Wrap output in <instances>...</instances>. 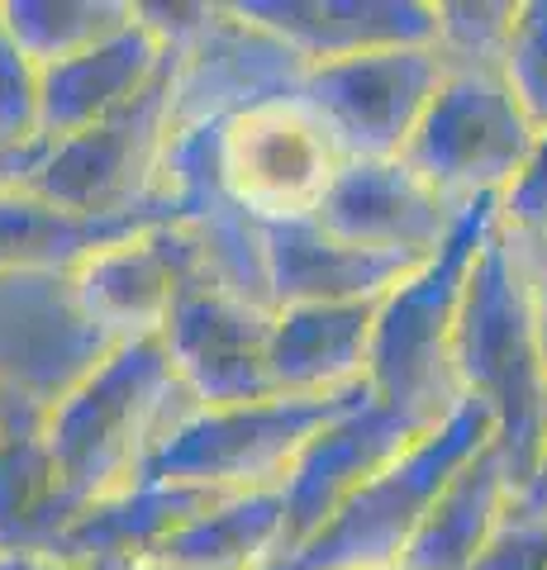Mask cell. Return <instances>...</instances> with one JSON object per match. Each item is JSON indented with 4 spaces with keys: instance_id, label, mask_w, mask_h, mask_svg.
Here are the masks:
<instances>
[{
    "instance_id": "10",
    "label": "cell",
    "mask_w": 547,
    "mask_h": 570,
    "mask_svg": "<svg viewBox=\"0 0 547 570\" xmlns=\"http://www.w3.org/2000/svg\"><path fill=\"white\" fill-rule=\"evenodd\" d=\"M443 77H448V67L433 52V43L385 48V52H362V58L310 67L300 96L324 119L343 163L404 157Z\"/></svg>"
},
{
    "instance_id": "5",
    "label": "cell",
    "mask_w": 547,
    "mask_h": 570,
    "mask_svg": "<svg viewBox=\"0 0 547 570\" xmlns=\"http://www.w3.org/2000/svg\"><path fill=\"white\" fill-rule=\"evenodd\" d=\"M333 395V400H253V404H219V409H191L182 428L163 442L144 480L163 485H191V490H215V494H248V490H281V480L305 452V442L333 423L343 409L358 400Z\"/></svg>"
},
{
    "instance_id": "14",
    "label": "cell",
    "mask_w": 547,
    "mask_h": 570,
    "mask_svg": "<svg viewBox=\"0 0 547 570\" xmlns=\"http://www.w3.org/2000/svg\"><path fill=\"white\" fill-rule=\"evenodd\" d=\"M423 433H433V428L385 409L372 390H362L339 419L324 423L305 442V452L295 456L286 480H281V499H286V557L300 542H310L362 485H372L385 466H395Z\"/></svg>"
},
{
    "instance_id": "12",
    "label": "cell",
    "mask_w": 547,
    "mask_h": 570,
    "mask_svg": "<svg viewBox=\"0 0 547 570\" xmlns=\"http://www.w3.org/2000/svg\"><path fill=\"white\" fill-rule=\"evenodd\" d=\"M476 205L448 200L404 157H362L343 163L329 195L314 209L320 228L367 253H395L429 262L452 243Z\"/></svg>"
},
{
    "instance_id": "35",
    "label": "cell",
    "mask_w": 547,
    "mask_h": 570,
    "mask_svg": "<svg viewBox=\"0 0 547 570\" xmlns=\"http://www.w3.org/2000/svg\"><path fill=\"white\" fill-rule=\"evenodd\" d=\"M100 570H110V566H100Z\"/></svg>"
},
{
    "instance_id": "31",
    "label": "cell",
    "mask_w": 547,
    "mask_h": 570,
    "mask_svg": "<svg viewBox=\"0 0 547 570\" xmlns=\"http://www.w3.org/2000/svg\"><path fill=\"white\" fill-rule=\"evenodd\" d=\"M509 519H524V523H547V442H543V456L538 466L528 471V480L515 490V504H509Z\"/></svg>"
},
{
    "instance_id": "3",
    "label": "cell",
    "mask_w": 547,
    "mask_h": 570,
    "mask_svg": "<svg viewBox=\"0 0 547 570\" xmlns=\"http://www.w3.org/2000/svg\"><path fill=\"white\" fill-rule=\"evenodd\" d=\"M496 205L500 200L476 205L443 253L404 276L377 309L367 390L385 409H395V414L423 428H438L467 404L452 371V337H457V314H462L471 262L481 253L490 224H496Z\"/></svg>"
},
{
    "instance_id": "25",
    "label": "cell",
    "mask_w": 547,
    "mask_h": 570,
    "mask_svg": "<svg viewBox=\"0 0 547 570\" xmlns=\"http://www.w3.org/2000/svg\"><path fill=\"white\" fill-rule=\"evenodd\" d=\"M524 0H443L433 52L448 71H505Z\"/></svg>"
},
{
    "instance_id": "30",
    "label": "cell",
    "mask_w": 547,
    "mask_h": 570,
    "mask_svg": "<svg viewBox=\"0 0 547 570\" xmlns=\"http://www.w3.org/2000/svg\"><path fill=\"white\" fill-rule=\"evenodd\" d=\"M52 142H0V190L33 186Z\"/></svg>"
},
{
    "instance_id": "13",
    "label": "cell",
    "mask_w": 547,
    "mask_h": 570,
    "mask_svg": "<svg viewBox=\"0 0 547 570\" xmlns=\"http://www.w3.org/2000/svg\"><path fill=\"white\" fill-rule=\"evenodd\" d=\"M310 67L253 24L238 6H219L201 43L172 67V124L176 129H219L234 115L305 91Z\"/></svg>"
},
{
    "instance_id": "29",
    "label": "cell",
    "mask_w": 547,
    "mask_h": 570,
    "mask_svg": "<svg viewBox=\"0 0 547 570\" xmlns=\"http://www.w3.org/2000/svg\"><path fill=\"white\" fill-rule=\"evenodd\" d=\"M476 570H547V523L509 519L490 557Z\"/></svg>"
},
{
    "instance_id": "20",
    "label": "cell",
    "mask_w": 547,
    "mask_h": 570,
    "mask_svg": "<svg viewBox=\"0 0 547 570\" xmlns=\"http://www.w3.org/2000/svg\"><path fill=\"white\" fill-rule=\"evenodd\" d=\"M509 504H515V480H509L505 456L490 438L438 490L419 532L404 547L400 570H476L505 532Z\"/></svg>"
},
{
    "instance_id": "7",
    "label": "cell",
    "mask_w": 547,
    "mask_h": 570,
    "mask_svg": "<svg viewBox=\"0 0 547 570\" xmlns=\"http://www.w3.org/2000/svg\"><path fill=\"white\" fill-rule=\"evenodd\" d=\"M176 67V58H172ZM172 67L157 77L129 110L110 115L96 129L52 142L29 190L43 200L91 214V219H119V214L172 209L163 200V157L172 142Z\"/></svg>"
},
{
    "instance_id": "32",
    "label": "cell",
    "mask_w": 547,
    "mask_h": 570,
    "mask_svg": "<svg viewBox=\"0 0 547 570\" xmlns=\"http://www.w3.org/2000/svg\"><path fill=\"white\" fill-rule=\"evenodd\" d=\"M0 570H86V566H72L52 551H0Z\"/></svg>"
},
{
    "instance_id": "22",
    "label": "cell",
    "mask_w": 547,
    "mask_h": 570,
    "mask_svg": "<svg viewBox=\"0 0 547 570\" xmlns=\"http://www.w3.org/2000/svg\"><path fill=\"white\" fill-rule=\"evenodd\" d=\"M176 209H144L119 219H91L43 200L39 190H0V276L20 272H77V266L129 234L153 224H172Z\"/></svg>"
},
{
    "instance_id": "28",
    "label": "cell",
    "mask_w": 547,
    "mask_h": 570,
    "mask_svg": "<svg viewBox=\"0 0 547 570\" xmlns=\"http://www.w3.org/2000/svg\"><path fill=\"white\" fill-rule=\"evenodd\" d=\"M505 77L524 100L528 119L538 124V134H547V0H524Z\"/></svg>"
},
{
    "instance_id": "4",
    "label": "cell",
    "mask_w": 547,
    "mask_h": 570,
    "mask_svg": "<svg viewBox=\"0 0 547 570\" xmlns=\"http://www.w3.org/2000/svg\"><path fill=\"white\" fill-rule=\"evenodd\" d=\"M490 438H496L490 409L467 400L433 433H423L395 466H385L372 485H362L310 542H300L272 570H400L404 547L419 532L438 490Z\"/></svg>"
},
{
    "instance_id": "16",
    "label": "cell",
    "mask_w": 547,
    "mask_h": 570,
    "mask_svg": "<svg viewBox=\"0 0 547 570\" xmlns=\"http://www.w3.org/2000/svg\"><path fill=\"white\" fill-rule=\"evenodd\" d=\"M234 6L276 33L305 67L385 48H429L438 33L433 0H234Z\"/></svg>"
},
{
    "instance_id": "17",
    "label": "cell",
    "mask_w": 547,
    "mask_h": 570,
    "mask_svg": "<svg viewBox=\"0 0 547 570\" xmlns=\"http://www.w3.org/2000/svg\"><path fill=\"white\" fill-rule=\"evenodd\" d=\"M267 243V285L272 309L286 305H358V299H385L395 285L419 272L423 262L395 253H367L333 238L320 219H281L262 224Z\"/></svg>"
},
{
    "instance_id": "19",
    "label": "cell",
    "mask_w": 547,
    "mask_h": 570,
    "mask_svg": "<svg viewBox=\"0 0 547 570\" xmlns=\"http://www.w3.org/2000/svg\"><path fill=\"white\" fill-rule=\"evenodd\" d=\"M167 67L172 52L138 20L81 58L43 67V142L77 138L110 115L129 110Z\"/></svg>"
},
{
    "instance_id": "18",
    "label": "cell",
    "mask_w": 547,
    "mask_h": 570,
    "mask_svg": "<svg viewBox=\"0 0 547 570\" xmlns=\"http://www.w3.org/2000/svg\"><path fill=\"white\" fill-rule=\"evenodd\" d=\"M381 299L286 305L272 314V390L291 400H333L367 390Z\"/></svg>"
},
{
    "instance_id": "8",
    "label": "cell",
    "mask_w": 547,
    "mask_h": 570,
    "mask_svg": "<svg viewBox=\"0 0 547 570\" xmlns=\"http://www.w3.org/2000/svg\"><path fill=\"white\" fill-rule=\"evenodd\" d=\"M115 347L81 314L72 272L0 276V400L14 414L48 419Z\"/></svg>"
},
{
    "instance_id": "26",
    "label": "cell",
    "mask_w": 547,
    "mask_h": 570,
    "mask_svg": "<svg viewBox=\"0 0 547 570\" xmlns=\"http://www.w3.org/2000/svg\"><path fill=\"white\" fill-rule=\"evenodd\" d=\"M496 224L524 262H547V134H538L515 186L500 195Z\"/></svg>"
},
{
    "instance_id": "15",
    "label": "cell",
    "mask_w": 547,
    "mask_h": 570,
    "mask_svg": "<svg viewBox=\"0 0 547 570\" xmlns=\"http://www.w3.org/2000/svg\"><path fill=\"white\" fill-rule=\"evenodd\" d=\"M201 276L209 272L196 234L172 219L91 253L72 272V291L81 314L110 343H138V337H163L176 295Z\"/></svg>"
},
{
    "instance_id": "27",
    "label": "cell",
    "mask_w": 547,
    "mask_h": 570,
    "mask_svg": "<svg viewBox=\"0 0 547 570\" xmlns=\"http://www.w3.org/2000/svg\"><path fill=\"white\" fill-rule=\"evenodd\" d=\"M0 142H43V67L0 29Z\"/></svg>"
},
{
    "instance_id": "34",
    "label": "cell",
    "mask_w": 547,
    "mask_h": 570,
    "mask_svg": "<svg viewBox=\"0 0 547 570\" xmlns=\"http://www.w3.org/2000/svg\"><path fill=\"white\" fill-rule=\"evenodd\" d=\"M6 419H10V414H6V400H0V428H6Z\"/></svg>"
},
{
    "instance_id": "24",
    "label": "cell",
    "mask_w": 547,
    "mask_h": 570,
    "mask_svg": "<svg viewBox=\"0 0 547 570\" xmlns=\"http://www.w3.org/2000/svg\"><path fill=\"white\" fill-rule=\"evenodd\" d=\"M134 24V0H0V29L39 67L81 58Z\"/></svg>"
},
{
    "instance_id": "23",
    "label": "cell",
    "mask_w": 547,
    "mask_h": 570,
    "mask_svg": "<svg viewBox=\"0 0 547 570\" xmlns=\"http://www.w3.org/2000/svg\"><path fill=\"white\" fill-rule=\"evenodd\" d=\"M0 428V551H52L81 504L67 494L48 452L43 414L6 409Z\"/></svg>"
},
{
    "instance_id": "6",
    "label": "cell",
    "mask_w": 547,
    "mask_h": 570,
    "mask_svg": "<svg viewBox=\"0 0 547 570\" xmlns=\"http://www.w3.org/2000/svg\"><path fill=\"white\" fill-rule=\"evenodd\" d=\"M538 142L505 71H448L404 148L423 181L457 205L500 200Z\"/></svg>"
},
{
    "instance_id": "2",
    "label": "cell",
    "mask_w": 547,
    "mask_h": 570,
    "mask_svg": "<svg viewBox=\"0 0 547 570\" xmlns=\"http://www.w3.org/2000/svg\"><path fill=\"white\" fill-rule=\"evenodd\" d=\"M191 409L201 404L176 376L163 337L119 343L43 423L67 494L86 509L138 485Z\"/></svg>"
},
{
    "instance_id": "11",
    "label": "cell",
    "mask_w": 547,
    "mask_h": 570,
    "mask_svg": "<svg viewBox=\"0 0 547 570\" xmlns=\"http://www.w3.org/2000/svg\"><path fill=\"white\" fill-rule=\"evenodd\" d=\"M272 314L228 295L209 276L191 281L172 305L163 347L196 404H253L272 400Z\"/></svg>"
},
{
    "instance_id": "33",
    "label": "cell",
    "mask_w": 547,
    "mask_h": 570,
    "mask_svg": "<svg viewBox=\"0 0 547 570\" xmlns=\"http://www.w3.org/2000/svg\"><path fill=\"white\" fill-rule=\"evenodd\" d=\"M524 262V257H519ZM528 281H534V309H538V343H543V366H547V262H524Z\"/></svg>"
},
{
    "instance_id": "21",
    "label": "cell",
    "mask_w": 547,
    "mask_h": 570,
    "mask_svg": "<svg viewBox=\"0 0 547 570\" xmlns=\"http://www.w3.org/2000/svg\"><path fill=\"white\" fill-rule=\"evenodd\" d=\"M224 494L215 490H191V485H163V480H138L105 499H91L72 523H67L62 542L52 547V557L100 570V566H134L148 551H157L182 523H191L209 504H219Z\"/></svg>"
},
{
    "instance_id": "9",
    "label": "cell",
    "mask_w": 547,
    "mask_h": 570,
    "mask_svg": "<svg viewBox=\"0 0 547 570\" xmlns=\"http://www.w3.org/2000/svg\"><path fill=\"white\" fill-rule=\"evenodd\" d=\"M339 167V142L305 96L253 105L219 129V186L257 224L310 219Z\"/></svg>"
},
{
    "instance_id": "1",
    "label": "cell",
    "mask_w": 547,
    "mask_h": 570,
    "mask_svg": "<svg viewBox=\"0 0 547 570\" xmlns=\"http://www.w3.org/2000/svg\"><path fill=\"white\" fill-rule=\"evenodd\" d=\"M452 371L462 400L490 409L496 448L519 490L547 442V366L538 343L534 281H528L515 243L500 234V224H490L481 253L471 262L452 337Z\"/></svg>"
}]
</instances>
